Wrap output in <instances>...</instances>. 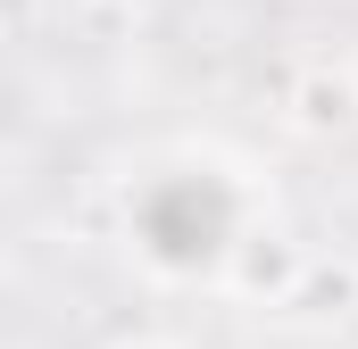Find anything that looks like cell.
<instances>
[{
	"mask_svg": "<svg viewBox=\"0 0 358 349\" xmlns=\"http://www.w3.org/2000/svg\"><path fill=\"white\" fill-rule=\"evenodd\" d=\"M267 216V183L225 158H167L125 191V250L150 283H208L234 258V242Z\"/></svg>",
	"mask_w": 358,
	"mask_h": 349,
	"instance_id": "obj_1",
	"label": "cell"
},
{
	"mask_svg": "<svg viewBox=\"0 0 358 349\" xmlns=\"http://www.w3.org/2000/svg\"><path fill=\"white\" fill-rule=\"evenodd\" d=\"M308 266H317V258H308L275 216H259V225L234 242V258H225V274H217V291L242 299V308H292L300 283H308Z\"/></svg>",
	"mask_w": 358,
	"mask_h": 349,
	"instance_id": "obj_2",
	"label": "cell"
},
{
	"mask_svg": "<svg viewBox=\"0 0 358 349\" xmlns=\"http://www.w3.org/2000/svg\"><path fill=\"white\" fill-rule=\"evenodd\" d=\"M283 125L300 133V142H342L358 133V67L342 59H308L292 84H283Z\"/></svg>",
	"mask_w": 358,
	"mask_h": 349,
	"instance_id": "obj_3",
	"label": "cell"
},
{
	"mask_svg": "<svg viewBox=\"0 0 358 349\" xmlns=\"http://www.w3.org/2000/svg\"><path fill=\"white\" fill-rule=\"evenodd\" d=\"M108 349H183L176 333H125V341H108Z\"/></svg>",
	"mask_w": 358,
	"mask_h": 349,
	"instance_id": "obj_4",
	"label": "cell"
},
{
	"mask_svg": "<svg viewBox=\"0 0 358 349\" xmlns=\"http://www.w3.org/2000/svg\"><path fill=\"white\" fill-rule=\"evenodd\" d=\"M34 8H42V0H17V34H25V25H34Z\"/></svg>",
	"mask_w": 358,
	"mask_h": 349,
	"instance_id": "obj_5",
	"label": "cell"
},
{
	"mask_svg": "<svg viewBox=\"0 0 358 349\" xmlns=\"http://www.w3.org/2000/svg\"><path fill=\"white\" fill-rule=\"evenodd\" d=\"M92 8H142V0H92Z\"/></svg>",
	"mask_w": 358,
	"mask_h": 349,
	"instance_id": "obj_6",
	"label": "cell"
},
{
	"mask_svg": "<svg viewBox=\"0 0 358 349\" xmlns=\"http://www.w3.org/2000/svg\"><path fill=\"white\" fill-rule=\"evenodd\" d=\"M350 67H358V50H350Z\"/></svg>",
	"mask_w": 358,
	"mask_h": 349,
	"instance_id": "obj_7",
	"label": "cell"
}]
</instances>
